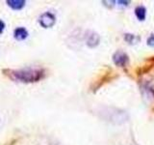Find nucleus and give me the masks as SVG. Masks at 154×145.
Returning a JSON list of instances; mask_svg holds the SVG:
<instances>
[{
  "mask_svg": "<svg viewBox=\"0 0 154 145\" xmlns=\"http://www.w3.org/2000/svg\"><path fill=\"white\" fill-rule=\"evenodd\" d=\"M3 72L14 81L22 83H34L45 76V71L42 68H23L18 70H4Z\"/></svg>",
  "mask_w": 154,
  "mask_h": 145,
  "instance_id": "f257e3e1",
  "label": "nucleus"
},
{
  "mask_svg": "<svg viewBox=\"0 0 154 145\" xmlns=\"http://www.w3.org/2000/svg\"><path fill=\"white\" fill-rule=\"evenodd\" d=\"M38 22L43 28H51L56 23V16L51 12H45L41 14Z\"/></svg>",
  "mask_w": 154,
  "mask_h": 145,
  "instance_id": "f03ea898",
  "label": "nucleus"
},
{
  "mask_svg": "<svg viewBox=\"0 0 154 145\" xmlns=\"http://www.w3.org/2000/svg\"><path fill=\"white\" fill-rule=\"evenodd\" d=\"M113 61L117 66L119 67H126L129 63V57L128 55L122 50H118L114 53L113 55Z\"/></svg>",
  "mask_w": 154,
  "mask_h": 145,
  "instance_id": "7ed1b4c3",
  "label": "nucleus"
},
{
  "mask_svg": "<svg viewBox=\"0 0 154 145\" xmlns=\"http://www.w3.org/2000/svg\"><path fill=\"white\" fill-rule=\"evenodd\" d=\"M100 42V37L97 33L91 32L87 38V46L90 47H94L99 44Z\"/></svg>",
  "mask_w": 154,
  "mask_h": 145,
  "instance_id": "20e7f679",
  "label": "nucleus"
},
{
  "mask_svg": "<svg viewBox=\"0 0 154 145\" xmlns=\"http://www.w3.org/2000/svg\"><path fill=\"white\" fill-rule=\"evenodd\" d=\"M14 37L17 41H23L28 37V31L24 27H17L14 31Z\"/></svg>",
  "mask_w": 154,
  "mask_h": 145,
  "instance_id": "39448f33",
  "label": "nucleus"
},
{
  "mask_svg": "<svg viewBox=\"0 0 154 145\" xmlns=\"http://www.w3.org/2000/svg\"><path fill=\"white\" fill-rule=\"evenodd\" d=\"M8 6L11 7L13 10H21L24 6H25V1L24 0H7L6 1Z\"/></svg>",
  "mask_w": 154,
  "mask_h": 145,
  "instance_id": "423d86ee",
  "label": "nucleus"
},
{
  "mask_svg": "<svg viewBox=\"0 0 154 145\" xmlns=\"http://www.w3.org/2000/svg\"><path fill=\"white\" fill-rule=\"evenodd\" d=\"M135 14L139 21H144L146 17V9L143 6H138L135 9Z\"/></svg>",
  "mask_w": 154,
  "mask_h": 145,
  "instance_id": "0eeeda50",
  "label": "nucleus"
},
{
  "mask_svg": "<svg viewBox=\"0 0 154 145\" xmlns=\"http://www.w3.org/2000/svg\"><path fill=\"white\" fill-rule=\"evenodd\" d=\"M124 39L126 40V42H128L129 44H134L136 41L139 40V38L136 37L135 35H132V34H125Z\"/></svg>",
  "mask_w": 154,
  "mask_h": 145,
  "instance_id": "6e6552de",
  "label": "nucleus"
},
{
  "mask_svg": "<svg viewBox=\"0 0 154 145\" xmlns=\"http://www.w3.org/2000/svg\"><path fill=\"white\" fill-rule=\"evenodd\" d=\"M147 45L150 47H154V34H151L147 39Z\"/></svg>",
  "mask_w": 154,
  "mask_h": 145,
  "instance_id": "1a4fd4ad",
  "label": "nucleus"
},
{
  "mask_svg": "<svg viewBox=\"0 0 154 145\" xmlns=\"http://www.w3.org/2000/svg\"><path fill=\"white\" fill-rule=\"evenodd\" d=\"M4 28H5V23H4L3 21H1V19H0V34L3 33Z\"/></svg>",
  "mask_w": 154,
  "mask_h": 145,
  "instance_id": "9d476101",
  "label": "nucleus"
},
{
  "mask_svg": "<svg viewBox=\"0 0 154 145\" xmlns=\"http://www.w3.org/2000/svg\"><path fill=\"white\" fill-rule=\"evenodd\" d=\"M118 3H122V5H128L129 1H118Z\"/></svg>",
  "mask_w": 154,
  "mask_h": 145,
  "instance_id": "9b49d317",
  "label": "nucleus"
}]
</instances>
